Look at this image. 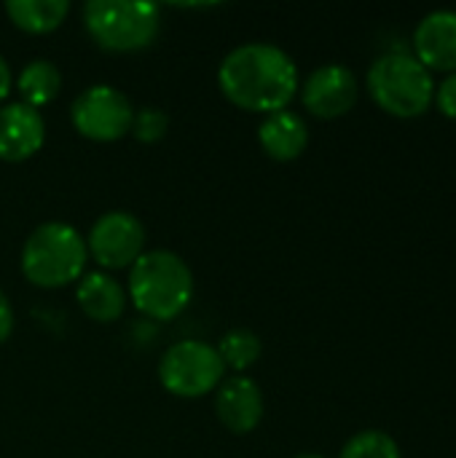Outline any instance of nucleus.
Wrapping results in <instances>:
<instances>
[{
  "label": "nucleus",
  "mask_w": 456,
  "mask_h": 458,
  "mask_svg": "<svg viewBox=\"0 0 456 458\" xmlns=\"http://www.w3.org/2000/svg\"><path fill=\"white\" fill-rule=\"evenodd\" d=\"M218 83L231 105L263 115L288 110L301 86L293 56L274 43L234 48L218 70Z\"/></svg>",
  "instance_id": "f257e3e1"
},
{
  "label": "nucleus",
  "mask_w": 456,
  "mask_h": 458,
  "mask_svg": "<svg viewBox=\"0 0 456 458\" xmlns=\"http://www.w3.org/2000/svg\"><path fill=\"white\" fill-rule=\"evenodd\" d=\"M129 298L134 309L156 322L180 317L194 298L188 263L169 250H151L129 268Z\"/></svg>",
  "instance_id": "f03ea898"
},
{
  "label": "nucleus",
  "mask_w": 456,
  "mask_h": 458,
  "mask_svg": "<svg viewBox=\"0 0 456 458\" xmlns=\"http://www.w3.org/2000/svg\"><path fill=\"white\" fill-rule=\"evenodd\" d=\"M368 94L395 118H419L433 107L435 78L411 51H390L371 64Z\"/></svg>",
  "instance_id": "7ed1b4c3"
},
{
  "label": "nucleus",
  "mask_w": 456,
  "mask_h": 458,
  "mask_svg": "<svg viewBox=\"0 0 456 458\" xmlns=\"http://www.w3.org/2000/svg\"><path fill=\"white\" fill-rule=\"evenodd\" d=\"M86 239L67 223L38 225L22 250L24 276L43 290H56L78 282L86 274Z\"/></svg>",
  "instance_id": "20e7f679"
},
{
  "label": "nucleus",
  "mask_w": 456,
  "mask_h": 458,
  "mask_svg": "<svg viewBox=\"0 0 456 458\" xmlns=\"http://www.w3.org/2000/svg\"><path fill=\"white\" fill-rule=\"evenodd\" d=\"M83 24L105 51L132 54L148 48L156 40L161 11L156 3L91 0L83 5Z\"/></svg>",
  "instance_id": "39448f33"
},
{
  "label": "nucleus",
  "mask_w": 456,
  "mask_h": 458,
  "mask_svg": "<svg viewBox=\"0 0 456 458\" xmlns=\"http://www.w3.org/2000/svg\"><path fill=\"white\" fill-rule=\"evenodd\" d=\"M226 365L215 346L204 341H180L169 346L159 362L161 386L175 397H204L223 384Z\"/></svg>",
  "instance_id": "423d86ee"
},
{
  "label": "nucleus",
  "mask_w": 456,
  "mask_h": 458,
  "mask_svg": "<svg viewBox=\"0 0 456 458\" xmlns=\"http://www.w3.org/2000/svg\"><path fill=\"white\" fill-rule=\"evenodd\" d=\"M70 118L81 137L91 142H116L129 134L134 107L126 94L99 83L89 86L73 99Z\"/></svg>",
  "instance_id": "0eeeda50"
},
{
  "label": "nucleus",
  "mask_w": 456,
  "mask_h": 458,
  "mask_svg": "<svg viewBox=\"0 0 456 458\" xmlns=\"http://www.w3.org/2000/svg\"><path fill=\"white\" fill-rule=\"evenodd\" d=\"M145 247V228L132 212H105L89 231V255L110 271L132 268Z\"/></svg>",
  "instance_id": "6e6552de"
},
{
  "label": "nucleus",
  "mask_w": 456,
  "mask_h": 458,
  "mask_svg": "<svg viewBox=\"0 0 456 458\" xmlns=\"http://www.w3.org/2000/svg\"><path fill=\"white\" fill-rule=\"evenodd\" d=\"M357 97H360L357 75L347 64H336V62L317 67L301 86L304 107L323 121L347 115L357 105Z\"/></svg>",
  "instance_id": "1a4fd4ad"
},
{
  "label": "nucleus",
  "mask_w": 456,
  "mask_h": 458,
  "mask_svg": "<svg viewBox=\"0 0 456 458\" xmlns=\"http://www.w3.org/2000/svg\"><path fill=\"white\" fill-rule=\"evenodd\" d=\"M414 56L430 72H456V11H430L414 30Z\"/></svg>",
  "instance_id": "9d476101"
},
{
  "label": "nucleus",
  "mask_w": 456,
  "mask_h": 458,
  "mask_svg": "<svg viewBox=\"0 0 456 458\" xmlns=\"http://www.w3.org/2000/svg\"><path fill=\"white\" fill-rule=\"evenodd\" d=\"M46 142V121L40 110L11 102L0 107V161L19 164L32 158Z\"/></svg>",
  "instance_id": "9b49d317"
},
{
  "label": "nucleus",
  "mask_w": 456,
  "mask_h": 458,
  "mask_svg": "<svg viewBox=\"0 0 456 458\" xmlns=\"http://www.w3.org/2000/svg\"><path fill=\"white\" fill-rule=\"evenodd\" d=\"M215 416L234 435L253 432L263 419L261 386L247 376H234L223 381L215 394Z\"/></svg>",
  "instance_id": "f8f14e48"
},
{
  "label": "nucleus",
  "mask_w": 456,
  "mask_h": 458,
  "mask_svg": "<svg viewBox=\"0 0 456 458\" xmlns=\"http://www.w3.org/2000/svg\"><path fill=\"white\" fill-rule=\"evenodd\" d=\"M258 142L274 161H296L309 145V126L293 110H280L266 115L258 129Z\"/></svg>",
  "instance_id": "ddd939ff"
},
{
  "label": "nucleus",
  "mask_w": 456,
  "mask_h": 458,
  "mask_svg": "<svg viewBox=\"0 0 456 458\" xmlns=\"http://www.w3.org/2000/svg\"><path fill=\"white\" fill-rule=\"evenodd\" d=\"M75 298H78V306L81 311L94 319V322H116L121 319L124 309H126V293L124 287L108 276V274H83L78 279V290H75Z\"/></svg>",
  "instance_id": "4468645a"
},
{
  "label": "nucleus",
  "mask_w": 456,
  "mask_h": 458,
  "mask_svg": "<svg viewBox=\"0 0 456 458\" xmlns=\"http://www.w3.org/2000/svg\"><path fill=\"white\" fill-rule=\"evenodd\" d=\"M70 11L67 0H8L5 13L13 21V27L30 32V35H46L54 32Z\"/></svg>",
  "instance_id": "2eb2a0df"
},
{
  "label": "nucleus",
  "mask_w": 456,
  "mask_h": 458,
  "mask_svg": "<svg viewBox=\"0 0 456 458\" xmlns=\"http://www.w3.org/2000/svg\"><path fill=\"white\" fill-rule=\"evenodd\" d=\"M16 86H19V94H22L24 105L40 110L43 105H48V102L56 99V94H59V89H62V72L56 70L54 62H48V59H35V62H30V64L22 70Z\"/></svg>",
  "instance_id": "dca6fc26"
},
{
  "label": "nucleus",
  "mask_w": 456,
  "mask_h": 458,
  "mask_svg": "<svg viewBox=\"0 0 456 458\" xmlns=\"http://www.w3.org/2000/svg\"><path fill=\"white\" fill-rule=\"evenodd\" d=\"M218 354H220L226 368H234L237 373H242V370H247V368H253L258 362L261 338L253 330H245V327L228 330L218 344Z\"/></svg>",
  "instance_id": "f3484780"
},
{
  "label": "nucleus",
  "mask_w": 456,
  "mask_h": 458,
  "mask_svg": "<svg viewBox=\"0 0 456 458\" xmlns=\"http://www.w3.org/2000/svg\"><path fill=\"white\" fill-rule=\"evenodd\" d=\"M339 458H403L400 456V445L395 443L392 435L382 432V429H366L357 432L355 437L347 440V445L341 448Z\"/></svg>",
  "instance_id": "a211bd4d"
},
{
  "label": "nucleus",
  "mask_w": 456,
  "mask_h": 458,
  "mask_svg": "<svg viewBox=\"0 0 456 458\" xmlns=\"http://www.w3.org/2000/svg\"><path fill=\"white\" fill-rule=\"evenodd\" d=\"M167 126H169V118L164 110L159 107H140L134 110V118H132V134L140 140V142H159L164 134H167Z\"/></svg>",
  "instance_id": "6ab92c4d"
},
{
  "label": "nucleus",
  "mask_w": 456,
  "mask_h": 458,
  "mask_svg": "<svg viewBox=\"0 0 456 458\" xmlns=\"http://www.w3.org/2000/svg\"><path fill=\"white\" fill-rule=\"evenodd\" d=\"M433 105L446 115L456 121V72H449L441 83H435V99Z\"/></svg>",
  "instance_id": "aec40b11"
},
{
  "label": "nucleus",
  "mask_w": 456,
  "mask_h": 458,
  "mask_svg": "<svg viewBox=\"0 0 456 458\" xmlns=\"http://www.w3.org/2000/svg\"><path fill=\"white\" fill-rule=\"evenodd\" d=\"M11 330H13V309H11V303H8L5 293L0 290V344H5V341H8Z\"/></svg>",
  "instance_id": "412c9836"
},
{
  "label": "nucleus",
  "mask_w": 456,
  "mask_h": 458,
  "mask_svg": "<svg viewBox=\"0 0 456 458\" xmlns=\"http://www.w3.org/2000/svg\"><path fill=\"white\" fill-rule=\"evenodd\" d=\"M8 91H11V70H8V62L0 54V102L8 97Z\"/></svg>",
  "instance_id": "4be33fe9"
},
{
  "label": "nucleus",
  "mask_w": 456,
  "mask_h": 458,
  "mask_svg": "<svg viewBox=\"0 0 456 458\" xmlns=\"http://www.w3.org/2000/svg\"><path fill=\"white\" fill-rule=\"evenodd\" d=\"M296 458H325V456H320V454H301V456H296Z\"/></svg>",
  "instance_id": "5701e85b"
}]
</instances>
